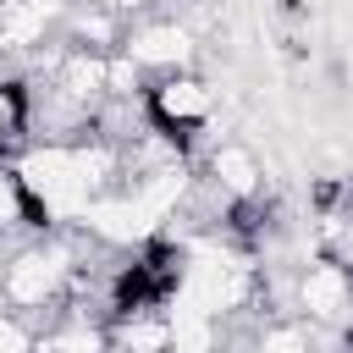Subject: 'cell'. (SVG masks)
<instances>
[{
    "label": "cell",
    "mask_w": 353,
    "mask_h": 353,
    "mask_svg": "<svg viewBox=\"0 0 353 353\" xmlns=\"http://www.w3.org/2000/svg\"><path fill=\"white\" fill-rule=\"evenodd\" d=\"M0 353H33V331L11 309H0Z\"/></svg>",
    "instance_id": "cell-11"
},
{
    "label": "cell",
    "mask_w": 353,
    "mask_h": 353,
    "mask_svg": "<svg viewBox=\"0 0 353 353\" xmlns=\"http://www.w3.org/2000/svg\"><path fill=\"white\" fill-rule=\"evenodd\" d=\"M22 127H28V77L0 72V132H6V138H17V143H28V138H22Z\"/></svg>",
    "instance_id": "cell-9"
},
{
    "label": "cell",
    "mask_w": 353,
    "mask_h": 353,
    "mask_svg": "<svg viewBox=\"0 0 353 353\" xmlns=\"http://www.w3.org/2000/svg\"><path fill=\"white\" fill-rule=\"evenodd\" d=\"M110 6H116V11H121V17H127V11H132V6H160V0H110Z\"/></svg>",
    "instance_id": "cell-12"
},
{
    "label": "cell",
    "mask_w": 353,
    "mask_h": 353,
    "mask_svg": "<svg viewBox=\"0 0 353 353\" xmlns=\"http://www.w3.org/2000/svg\"><path fill=\"white\" fill-rule=\"evenodd\" d=\"M22 226V182H17V160H0V237Z\"/></svg>",
    "instance_id": "cell-10"
},
{
    "label": "cell",
    "mask_w": 353,
    "mask_h": 353,
    "mask_svg": "<svg viewBox=\"0 0 353 353\" xmlns=\"http://www.w3.org/2000/svg\"><path fill=\"white\" fill-rule=\"evenodd\" d=\"M243 353H309V325L298 314L292 320H270V325H259V336Z\"/></svg>",
    "instance_id": "cell-8"
},
{
    "label": "cell",
    "mask_w": 353,
    "mask_h": 353,
    "mask_svg": "<svg viewBox=\"0 0 353 353\" xmlns=\"http://www.w3.org/2000/svg\"><path fill=\"white\" fill-rule=\"evenodd\" d=\"M165 320H171L165 353H221V320H215V314H199V309H188V303H171Z\"/></svg>",
    "instance_id": "cell-6"
},
{
    "label": "cell",
    "mask_w": 353,
    "mask_h": 353,
    "mask_svg": "<svg viewBox=\"0 0 353 353\" xmlns=\"http://www.w3.org/2000/svg\"><path fill=\"white\" fill-rule=\"evenodd\" d=\"M292 314L309 325H353V265L309 254L292 276Z\"/></svg>",
    "instance_id": "cell-2"
},
{
    "label": "cell",
    "mask_w": 353,
    "mask_h": 353,
    "mask_svg": "<svg viewBox=\"0 0 353 353\" xmlns=\"http://www.w3.org/2000/svg\"><path fill=\"white\" fill-rule=\"evenodd\" d=\"M105 325H77V320H55L33 336V353H105Z\"/></svg>",
    "instance_id": "cell-7"
},
{
    "label": "cell",
    "mask_w": 353,
    "mask_h": 353,
    "mask_svg": "<svg viewBox=\"0 0 353 353\" xmlns=\"http://www.w3.org/2000/svg\"><path fill=\"white\" fill-rule=\"evenodd\" d=\"M143 116L160 138L182 143L193 154L199 132L215 127V88L199 77V72H171V77H149L143 88Z\"/></svg>",
    "instance_id": "cell-1"
},
{
    "label": "cell",
    "mask_w": 353,
    "mask_h": 353,
    "mask_svg": "<svg viewBox=\"0 0 353 353\" xmlns=\"http://www.w3.org/2000/svg\"><path fill=\"white\" fill-rule=\"evenodd\" d=\"M121 55L143 66V77H171V72H193V55H199V39L182 17H149L138 28H127L121 39Z\"/></svg>",
    "instance_id": "cell-3"
},
{
    "label": "cell",
    "mask_w": 353,
    "mask_h": 353,
    "mask_svg": "<svg viewBox=\"0 0 353 353\" xmlns=\"http://www.w3.org/2000/svg\"><path fill=\"white\" fill-rule=\"evenodd\" d=\"M66 44L72 50H94V55H116L127 39V17L110 0H72V11L61 17Z\"/></svg>",
    "instance_id": "cell-5"
},
{
    "label": "cell",
    "mask_w": 353,
    "mask_h": 353,
    "mask_svg": "<svg viewBox=\"0 0 353 353\" xmlns=\"http://www.w3.org/2000/svg\"><path fill=\"white\" fill-rule=\"evenodd\" d=\"M204 182H215L226 199H259L265 193V165L248 143L237 138H215L204 154Z\"/></svg>",
    "instance_id": "cell-4"
}]
</instances>
